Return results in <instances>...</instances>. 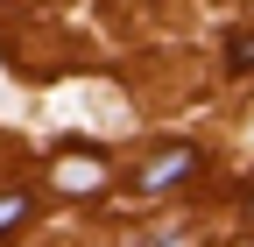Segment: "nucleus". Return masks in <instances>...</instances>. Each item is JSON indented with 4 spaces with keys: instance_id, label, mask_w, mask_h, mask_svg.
<instances>
[{
    "instance_id": "nucleus-1",
    "label": "nucleus",
    "mask_w": 254,
    "mask_h": 247,
    "mask_svg": "<svg viewBox=\"0 0 254 247\" xmlns=\"http://www.w3.org/2000/svg\"><path fill=\"white\" fill-rule=\"evenodd\" d=\"M198 163H205V156H198L190 141H170V148H155V156L134 170V191H148V198H155V191H177V184L198 177Z\"/></svg>"
},
{
    "instance_id": "nucleus-2",
    "label": "nucleus",
    "mask_w": 254,
    "mask_h": 247,
    "mask_svg": "<svg viewBox=\"0 0 254 247\" xmlns=\"http://www.w3.org/2000/svg\"><path fill=\"white\" fill-rule=\"evenodd\" d=\"M106 156H99V148H64V156L50 163V184H57V191H71V198H99L106 191Z\"/></svg>"
},
{
    "instance_id": "nucleus-3",
    "label": "nucleus",
    "mask_w": 254,
    "mask_h": 247,
    "mask_svg": "<svg viewBox=\"0 0 254 247\" xmlns=\"http://www.w3.org/2000/svg\"><path fill=\"white\" fill-rule=\"evenodd\" d=\"M28 219H36V198L28 191H0V240H7L14 226H28Z\"/></svg>"
},
{
    "instance_id": "nucleus-4",
    "label": "nucleus",
    "mask_w": 254,
    "mask_h": 247,
    "mask_svg": "<svg viewBox=\"0 0 254 247\" xmlns=\"http://www.w3.org/2000/svg\"><path fill=\"white\" fill-rule=\"evenodd\" d=\"M226 57H233V71H254V36H233Z\"/></svg>"
},
{
    "instance_id": "nucleus-5",
    "label": "nucleus",
    "mask_w": 254,
    "mask_h": 247,
    "mask_svg": "<svg viewBox=\"0 0 254 247\" xmlns=\"http://www.w3.org/2000/svg\"><path fill=\"white\" fill-rule=\"evenodd\" d=\"M247 212H254V191H247Z\"/></svg>"
}]
</instances>
